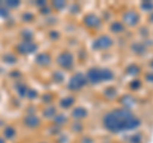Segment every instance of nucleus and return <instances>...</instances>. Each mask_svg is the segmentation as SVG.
Returning a JSON list of instances; mask_svg holds the SVG:
<instances>
[{
    "label": "nucleus",
    "mask_w": 153,
    "mask_h": 143,
    "mask_svg": "<svg viewBox=\"0 0 153 143\" xmlns=\"http://www.w3.org/2000/svg\"><path fill=\"white\" fill-rule=\"evenodd\" d=\"M88 78L92 80V82H100L101 79H103V75H102V72L101 70H97V69H92L88 73Z\"/></svg>",
    "instance_id": "obj_4"
},
{
    "label": "nucleus",
    "mask_w": 153,
    "mask_h": 143,
    "mask_svg": "<svg viewBox=\"0 0 153 143\" xmlns=\"http://www.w3.org/2000/svg\"><path fill=\"white\" fill-rule=\"evenodd\" d=\"M85 114H87V111H85L84 109H78V110L74 111V115L75 116H84Z\"/></svg>",
    "instance_id": "obj_7"
},
{
    "label": "nucleus",
    "mask_w": 153,
    "mask_h": 143,
    "mask_svg": "<svg viewBox=\"0 0 153 143\" xmlns=\"http://www.w3.org/2000/svg\"><path fill=\"white\" fill-rule=\"evenodd\" d=\"M96 42H97V44H96L97 47H107L111 45V40L107 39V37H101V39H98Z\"/></svg>",
    "instance_id": "obj_5"
},
{
    "label": "nucleus",
    "mask_w": 153,
    "mask_h": 143,
    "mask_svg": "<svg viewBox=\"0 0 153 143\" xmlns=\"http://www.w3.org/2000/svg\"><path fill=\"white\" fill-rule=\"evenodd\" d=\"M105 127L112 132H120L126 129H134L139 125V120L133 116L130 111L125 109H119L105 116Z\"/></svg>",
    "instance_id": "obj_1"
},
{
    "label": "nucleus",
    "mask_w": 153,
    "mask_h": 143,
    "mask_svg": "<svg viewBox=\"0 0 153 143\" xmlns=\"http://www.w3.org/2000/svg\"><path fill=\"white\" fill-rule=\"evenodd\" d=\"M85 83V79L82 74H76L75 77L71 78L70 80V83H69V87L70 88H73V89H76V88H79V87H82V86H84Z\"/></svg>",
    "instance_id": "obj_2"
},
{
    "label": "nucleus",
    "mask_w": 153,
    "mask_h": 143,
    "mask_svg": "<svg viewBox=\"0 0 153 143\" xmlns=\"http://www.w3.org/2000/svg\"><path fill=\"white\" fill-rule=\"evenodd\" d=\"M111 30L114 32H117V31H123V26L120 25V23H114L112 27H111Z\"/></svg>",
    "instance_id": "obj_6"
},
{
    "label": "nucleus",
    "mask_w": 153,
    "mask_h": 143,
    "mask_svg": "<svg viewBox=\"0 0 153 143\" xmlns=\"http://www.w3.org/2000/svg\"><path fill=\"white\" fill-rule=\"evenodd\" d=\"M59 63H60V65L65 66V68H70V66H71V63H73V56H71L69 52H65V54L60 55Z\"/></svg>",
    "instance_id": "obj_3"
}]
</instances>
